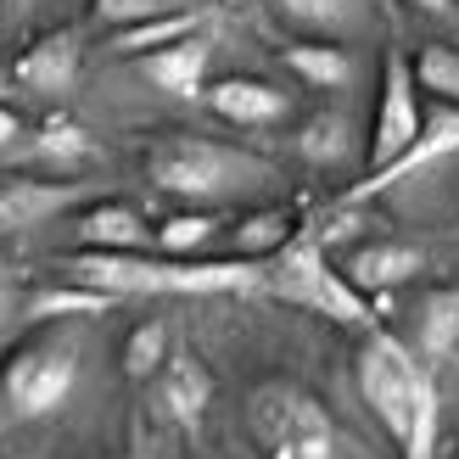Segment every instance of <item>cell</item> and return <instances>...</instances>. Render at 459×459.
Masks as SVG:
<instances>
[{"label":"cell","instance_id":"6da1fadb","mask_svg":"<svg viewBox=\"0 0 459 459\" xmlns=\"http://www.w3.org/2000/svg\"><path fill=\"white\" fill-rule=\"evenodd\" d=\"M67 281L118 297H219L264 291L258 258H146V252H74L62 264Z\"/></svg>","mask_w":459,"mask_h":459},{"label":"cell","instance_id":"7a4b0ae2","mask_svg":"<svg viewBox=\"0 0 459 459\" xmlns=\"http://www.w3.org/2000/svg\"><path fill=\"white\" fill-rule=\"evenodd\" d=\"M146 179L179 202H224L241 191H264L281 174H274V163H264V157H252L241 146L208 141V134H191V129H169L146 152Z\"/></svg>","mask_w":459,"mask_h":459},{"label":"cell","instance_id":"3957f363","mask_svg":"<svg viewBox=\"0 0 459 459\" xmlns=\"http://www.w3.org/2000/svg\"><path fill=\"white\" fill-rule=\"evenodd\" d=\"M247 426L269 459H336L331 409L297 381H258L252 386Z\"/></svg>","mask_w":459,"mask_h":459},{"label":"cell","instance_id":"277c9868","mask_svg":"<svg viewBox=\"0 0 459 459\" xmlns=\"http://www.w3.org/2000/svg\"><path fill=\"white\" fill-rule=\"evenodd\" d=\"M264 291L281 297L291 308H308V314H325L336 325H370V297H364L348 274H342L325 258V241H291L286 252H274L264 264Z\"/></svg>","mask_w":459,"mask_h":459},{"label":"cell","instance_id":"5b68a950","mask_svg":"<svg viewBox=\"0 0 459 459\" xmlns=\"http://www.w3.org/2000/svg\"><path fill=\"white\" fill-rule=\"evenodd\" d=\"M79 381V336H34L0 364V398L17 420H45Z\"/></svg>","mask_w":459,"mask_h":459},{"label":"cell","instance_id":"8992f818","mask_svg":"<svg viewBox=\"0 0 459 459\" xmlns=\"http://www.w3.org/2000/svg\"><path fill=\"white\" fill-rule=\"evenodd\" d=\"M359 398L376 409V420L393 431V443L403 448L409 437V415H415V393H420V376H426V364L403 348L398 336H364V348H359Z\"/></svg>","mask_w":459,"mask_h":459},{"label":"cell","instance_id":"52a82bcc","mask_svg":"<svg viewBox=\"0 0 459 459\" xmlns=\"http://www.w3.org/2000/svg\"><path fill=\"white\" fill-rule=\"evenodd\" d=\"M415 134H420V84H415L409 56L393 51L381 67V112H376V129H370V174L386 169L393 157H403Z\"/></svg>","mask_w":459,"mask_h":459},{"label":"cell","instance_id":"ba28073f","mask_svg":"<svg viewBox=\"0 0 459 459\" xmlns=\"http://www.w3.org/2000/svg\"><path fill=\"white\" fill-rule=\"evenodd\" d=\"M459 152V107H431V118L420 124V134L409 141V152L403 157H393L386 169H376L364 186H353L348 196H342V208H353V202H364V196H376V191H393L398 179H409V174H420V169H431V163H443V157H454Z\"/></svg>","mask_w":459,"mask_h":459},{"label":"cell","instance_id":"9c48e42d","mask_svg":"<svg viewBox=\"0 0 459 459\" xmlns=\"http://www.w3.org/2000/svg\"><path fill=\"white\" fill-rule=\"evenodd\" d=\"M12 79L34 96H67L79 79V34L74 29H51L39 34L29 51L12 62Z\"/></svg>","mask_w":459,"mask_h":459},{"label":"cell","instance_id":"30bf717a","mask_svg":"<svg viewBox=\"0 0 459 459\" xmlns=\"http://www.w3.org/2000/svg\"><path fill=\"white\" fill-rule=\"evenodd\" d=\"M157 403L169 409V420L179 431H202V415H208V403H213V376L191 348L169 353V364L157 370Z\"/></svg>","mask_w":459,"mask_h":459},{"label":"cell","instance_id":"8fae6325","mask_svg":"<svg viewBox=\"0 0 459 459\" xmlns=\"http://www.w3.org/2000/svg\"><path fill=\"white\" fill-rule=\"evenodd\" d=\"M342 274L364 291V297H376V291H398L409 286L415 274H426V252L420 247H409V241H364L348 252V264H342Z\"/></svg>","mask_w":459,"mask_h":459},{"label":"cell","instance_id":"7c38bea8","mask_svg":"<svg viewBox=\"0 0 459 459\" xmlns=\"http://www.w3.org/2000/svg\"><path fill=\"white\" fill-rule=\"evenodd\" d=\"M208 56H213V45L202 39V34H186V39H174L163 45V51H152L141 56V79L157 84V90H169V96H196L202 90V74H208Z\"/></svg>","mask_w":459,"mask_h":459},{"label":"cell","instance_id":"4fadbf2b","mask_svg":"<svg viewBox=\"0 0 459 459\" xmlns=\"http://www.w3.org/2000/svg\"><path fill=\"white\" fill-rule=\"evenodd\" d=\"M208 107L219 112L224 124H241V129H258L286 118V90H274L269 79H219L208 90Z\"/></svg>","mask_w":459,"mask_h":459},{"label":"cell","instance_id":"5bb4252c","mask_svg":"<svg viewBox=\"0 0 459 459\" xmlns=\"http://www.w3.org/2000/svg\"><path fill=\"white\" fill-rule=\"evenodd\" d=\"M79 241L84 252H146L157 241V230H146V219L129 202H101L79 219Z\"/></svg>","mask_w":459,"mask_h":459},{"label":"cell","instance_id":"9a60e30c","mask_svg":"<svg viewBox=\"0 0 459 459\" xmlns=\"http://www.w3.org/2000/svg\"><path fill=\"white\" fill-rule=\"evenodd\" d=\"M74 202V186H39V179H0V236L34 230L39 219L62 213Z\"/></svg>","mask_w":459,"mask_h":459},{"label":"cell","instance_id":"2e32d148","mask_svg":"<svg viewBox=\"0 0 459 459\" xmlns=\"http://www.w3.org/2000/svg\"><path fill=\"white\" fill-rule=\"evenodd\" d=\"M415 342L420 359H448L459 348V286H431L415 308Z\"/></svg>","mask_w":459,"mask_h":459},{"label":"cell","instance_id":"e0dca14e","mask_svg":"<svg viewBox=\"0 0 459 459\" xmlns=\"http://www.w3.org/2000/svg\"><path fill=\"white\" fill-rule=\"evenodd\" d=\"M286 67L297 79L319 84V90H348L353 84V62L331 39H297V45H286Z\"/></svg>","mask_w":459,"mask_h":459},{"label":"cell","instance_id":"ac0fdd59","mask_svg":"<svg viewBox=\"0 0 459 459\" xmlns=\"http://www.w3.org/2000/svg\"><path fill=\"white\" fill-rule=\"evenodd\" d=\"M291 230H297L291 208H258V213H247V219L236 224V258H258V264H269L274 252L291 247Z\"/></svg>","mask_w":459,"mask_h":459},{"label":"cell","instance_id":"d6986e66","mask_svg":"<svg viewBox=\"0 0 459 459\" xmlns=\"http://www.w3.org/2000/svg\"><path fill=\"white\" fill-rule=\"evenodd\" d=\"M196 34V12H174V17H152V22H134V29H118L112 34V56H152V51H163V45L174 39H186Z\"/></svg>","mask_w":459,"mask_h":459},{"label":"cell","instance_id":"ffe728a7","mask_svg":"<svg viewBox=\"0 0 459 459\" xmlns=\"http://www.w3.org/2000/svg\"><path fill=\"white\" fill-rule=\"evenodd\" d=\"M415 84L426 90L431 101H443V107H459V51L454 45H443V39H431V45H420L415 51Z\"/></svg>","mask_w":459,"mask_h":459},{"label":"cell","instance_id":"44dd1931","mask_svg":"<svg viewBox=\"0 0 459 459\" xmlns=\"http://www.w3.org/2000/svg\"><path fill=\"white\" fill-rule=\"evenodd\" d=\"M112 308V297L107 291H90L79 281H67V286H45L29 297V319H84V314H107Z\"/></svg>","mask_w":459,"mask_h":459},{"label":"cell","instance_id":"7402d4cb","mask_svg":"<svg viewBox=\"0 0 459 459\" xmlns=\"http://www.w3.org/2000/svg\"><path fill=\"white\" fill-rule=\"evenodd\" d=\"M169 364V331L163 319H141L124 342V376L129 381H157V370Z\"/></svg>","mask_w":459,"mask_h":459},{"label":"cell","instance_id":"603a6c76","mask_svg":"<svg viewBox=\"0 0 459 459\" xmlns=\"http://www.w3.org/2000/svg\"><path fill=\"white\" fill-rule=\"evenodd\" d=\"M34 157L39 163H51V169H79V163H90L96 157V141L79 129V124H45L39 129V141H34Z\"/></svg>","mask_w":459,"mask_h":459},{"label":"cell","instance_id":"cb8c5ba5","mask_svg":"<svg viewBox=\"0 0 459 459\" xmlns=\"http://www.w3.org/2000/svg\"><path fill=\"white\" fill-rule=\"evenodd\" d=\"M213 236H219V219L213 213H174V219L157 224V247H163L169 258H196Z\"/></svg>","mask_w":459,"mask_h":459},{"label":"cell","instance_id":"d4e9b609","mask_svg":"<svg viewBox=\"0 0 459 459\" xmlns=\"http://www.w3.org/2000/svg\"><path fill=\"white\" fill-rule=\"evenodd\" d=\"M348 141H353L348 118H336V112H319V118H308L303 134H297V152H303L308 163H342V157H348Z\"/></svg>","mask_w":459,"mask_h":459},{"label":"cell","instance_id":"484cf974","mask_svg":"<svg viewBox=\"0 0 459 459\" xmlns=\"http://www.w3.org/2000/svg\"><path fill=\"white\" fill-rule=\"evenodd\" d=\"M431 454H437V381H431V370H426L420 393H415V415H409L403 459H431Z\"/></svg>","mask_w":459,"mask_h":459},{"label":"cell","instance_id":"4316f807","mask_svg":"<svg viewBox=\"0 0 459 459\" xmlns=\"http://www.w3.org/2000/svg\"><path fill=\"white\" fill-rule=\"evenodd\" d=\"M274 12L297 29H348L353 22V0H274Z\"/></svg>","mask_w":459,"mask_h":459},{"label":"cell","instance_id":"83f0119b","mask_svg":"<svg viewBox=\"0 0 459 459\" xmlns=\"http://www.w3.org/2000/svg\"><path fill=\"white\" fill-rule=\"evenodd\" d=\"M90 12H96L107 29H134V22L174 17V12H191V6H179V0H90Z\"/></svg>","mask_w":459,"mask_h":459},{"label":"cell","instance_id":"f1b7e54d","mask_svg":"<svg viewBox=\"0 0 459 459\" xmlns=\"http://www.w3.org/2000/svg\"><path fill=\"white\" fill-rule=\"evenodd\" d=\"M29 12H34V0H0V22H6V29H17Z\"/></svg>","mask_w":459,"mask_h":459},{"label":"cell","instance_id":"f546056e","mask_svg":"<svg viewBox=\"0 0 459 459\" xmlns=\"http://www.w3.org/2000/svg\"><path fill=\"white\" fill-rule=\"evenodd\" d=\"M12 141H17V112L0 107V146H12Z\"/></svg>","mask_w":459,"mask_h":459},{"label":"cell","instance_id":"4dcf8cb0","mask_svg":"<svg viewBox=\"0 0 459 459\" xmlns=\"http://www.w3.org/2000/svg\"><path fill=\"white\" fill-rule=\"evenodd\" d=\"M415 6H420V12H431V17H454V12H459L454 0H415Z\"/></svg>","mask_w":459,"mask_h":459},{"label":"cell","instance_id":"1f68e13d","mask_svg":"<svg viewBox=\"0 0 459 459\" xmlns=\"http://www.w3.org/2000/svg\"><path fill=\"white\" fill-rule=\"evenodd\" d=\"M230 6H241V0H230Z\"/></svg>","mask_w":459,"mask_h":459}]
</instances>
